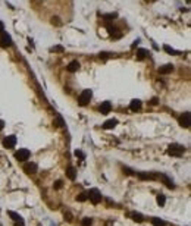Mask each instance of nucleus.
Segmentation results:
<instances>
[{
  "label": "nucleus",
  "mask_w": 191,
  "mask_h": 226,
  "mask_svg": "<svg viewBox=\"0 0 191 226\" xmlns=\"http://www.w3.org/2000/svg\"><path fill=\"white\" fill-rule=\"evenodd\" d=\"M7 214H9V216H10V217H12L15 222H18V220H22V217H21L19 214H16L15 212H7Z\"/></svg>",
  "instance_id": "4be33fe9"
},
{
  "label": "nucleus",
  "mask_w": 191,
  "mask_h": 226,
  "mask_svg": "<svg viewBox=\"0 0 191 226\" xmlns=\"http://www.w3.org/2000/svg\"><path fill=\"white\" fill-rule=\"evenodd\" d=\"M79 66H81V65H79V62H78V60H72V62L68 65V68H66V69H68L69 72H76V71L79 69Z\"/></svg>",
  "instance_id": "ddd939ff"
},
{
  "label": "nucleus",
  "mask_w": 191,
  "mask_h": 226,
  "mask_svg": "<svg viewBox=\"0 0 191 226\" xmlns=\"http://www.w3.org/2000/svg\"><path fill=\"white\" fill-rule=\"evenodd\" d=\"M110 110H112V104H110V101H103L102 106H100V113H102V114H107Z\"/></svg>",
  "instance_id": "1a4fd4ad"
},
{
  "label": "nucleus",
  "mask_w": 191,
  "mask_h": 226,
  "mask_svg": "<svg viewBox=\"0 0 191 226\" xmlns=\"http://www.w3.org/2000/svg\"><path fill=\"white\" fill-rule=\"evenodd\" d=\"M163 50H165V51H168L169 54H178V51H176V50H174L172 47H169L168 44H165V46H163Z\"/></svg>",
  "instance_id": "412c9836"
},
{
  "label": "nucleus",
  "mask_w": 191,
  "mask_h": 226,
  "mask_svg": "<svg viewBox=\"0 0 191 226\" xmlns=\"http://www.w3.org/2000/svg\"><path fill=\"white\" fill-rule=\"evenodd\" d=\"M116 125H118V120H116V119H109V120H106L102 126H103L105 129H113Z\"/></svg>",
  "instance_id": "f8f14e48"
},
{
  "label": "nucleus",
  "mask_w": 191,
  "mask_h": 226,
  "mask_svg": "<svg viewBox=\"0 0 191 226\" xmlns=\"http://www.w3.org/2000/svg\"><path fill=\"white\" fill-rule=\"evenodd\" d=\"M12 44H13V41H12V37H10L7 33L1 31V33H0V47H4V49H7V47H10Z\"/></svg>",
  "instance_id": "7ed1b4c3"
},
{
  "label": "nucleus",
  "mask_w": 191,
  "mask_h": 226,
  "mask_svg": "<svg viewBox=\"0 0 191 226\" xmlns=\"http://www.w3.org/2000/svg\"><path fill=\"white\" fill-rule=\"evenodd\" d=\"M172 71H174V66H172V65H165V66H160V68H159V72L163 74V75L171 74Z\"/></svg>",
  "instance_id": "4468645a"
},
{
  "label": "nucleus",
  "mask_w": 191,
  "mask_h": 226,
  "mask_svg": "<svg viewBox=\"0 0 191 226\" xmlns=\"http://www.w3.org/2000/svg\"><path fill=\"white\" fill-rule=\"evenodd\" d=\"M87 195H88V198H90V201L93 203V204H99L100 201H102V192L99 191L97 188H93L90 189L88 192H87Z\"/></svg>",
  "instance_id": "f257e3e1"
},
{
  "label": "nucleus",
  "mask_w": 191,
  "mask_h": 226,
  "mask_svg": "<svg viewBox=\"0 0 191 226\" xmlns=\"http://www.w3.org/2000/svg\"><path fill=\"white\" fill-rule=\"evenodd\" d=\"M85 200H88V195H87V192H81V194L76 197V201H85Z\"/></svg>",
  "instance_id": "b1692460"
},
{
  "label": "nucleus",
  "mask_w": 191,
  "mask_h": 226,
  "mask_svg": "<svg viewBox=\"0 0 191 226\" xmlns=\"http://www.w3.org/2000/svg\"><path fill=\"white\" fill-rule=\"evenodd\" d=\"M59 18H53V24H56V25H60V22L57 21Z\"/></svg>",
  "instance_id": "2f4dec72"
},
{
  "label": "nucleus",
  "mask_w": 191,
  "mask_h": 226,
  "mask_svg": "<svg viewBox=\"0 0 191 226\" xmlns=\"http://www.w3.org/2000/svg\"><path fill=\"white\" fill-rule=\"evenodd\" d=\"M3 126H4V122H3V120H0V131L3 129Z\"/></svg>",
  "instance_id": "c9c22d12"
},
{
  "label": "nucleus",
  "mask_w": 191,
  "mask_h": 226,
  "mask_svg": "<svg viewBox=\"0 0 191 226\" xmlns=\"http://www.w3.org/2000/svg\"><path fill=\"white\" fill-rule=\"evenodd\" d=\"M24 170L27 172V173H36L37 172V164L36 163H25L24 164Z\"/></svg>",
  "instance_id": "6e6552de"
},
{
  "label": "nucleus",
  "mask_w": 191,
  "mask_h": 226,
  "mask_svg": "<svg viewBox=\"0 0 191 226\" xmlns=\"http://www.w3.org/2000/svg\"><path fill=\"white\" fill-rule=\"evenodd\" d=\"M184 151H185L184 146H179V144H171L168 153H169L171 156H178V157H179V156H182Z\"/></svg>",
  "instance_id": "20e7f679"
},
{
  "label": "nucleus",
  "mask_w": 191,
  "mask_h": 226,
  "mask_svg": "<svg viewBox=\"0 0 191 226\" xmlns=\"http://www.w3.org/2000/svg\"><path fill=\"white\" fill-rule=\"evenodd\" d=\"M152 223L154 226H166V222H163L162 219H159V217H154L152 220Z\"/></svg>",
  "instance_id": "aec40b11"
},
{
  "label": "nucleus",
  "mask_w": 191,
  "mask_h": 226,
  "mask_svg": "<svg viewBox=\"0 0 191 226\" xmlns=\"http://www.w3.org/2000/svg\"><path fill=\"white\" fill-rule=\"evenodd\" d=\"M16 146V137L15 135H9L3 140V147L4 148H13Z\"/></svg>",
  "instance_id": "423d86ee"
},
{
  "label": "nucleus",
  "mask_w": 191,
  "mask_h": 226,
  "mask_svg": "<svg viewBox=\"0 0 191 226\" xmlns=\"http://www.w3.org/2000/svg\"><path fill=\"white\" fill-rule=\"evenodd\" d=\"M52 50H53V51H63V47H62V46H54Z\"/></svg>",
  "instance_id": "cd10ccee"
},
{
  "label": "nucleus",
  "mask_w": 191,
  "mask_h": 226,
  "mask_svg": "<svg viewBox=\"0 0 191 226\" xmlns=\"http://www.w3.org/2000/svg\"><path fill=\"white\" fill-rule=\"evenodd\" d=\"M66 176L71 179V181H74L76 178V170H75V167H72V166H69L68 169H66Z\"/></svg>",
  "instance_id": "2eb2a0df"
},
{
  "label": "nucleus",
  "mask_w": 191,
  "mask_h": 226,
  "mask_svg": "<svg viewBox=\"0 0 191 226\" xmlns=\"http://www.w3.org/2000/svg\"><path fill=\"white\" fill-rule=\"evenodd\" d=\"M159 178H160V179H162V181L165 182V185H166L168 188H171V189H174V188H175V185H174V182H172V179H169V178H168L166 175H163V173H160V175H159Z\"/></svg>",
  "instance_id": "9d476101"
},
{
  "label": "nucleus",
  "mask_w": 191,
  "mask_h": 226,
  "mask_svg": "<svg viewBox=\"0 0 191 226\" xmlns=\"http://www.w3.org/2000/svg\"><path fill=\"white\" fill-rule=\"evenodd\" d=\"M110 56V53H107V51H102L100 53V59H107Z\"/></svg>",
  "instance_id": "bb28decb"
},
{
  "label": "nucleus",
  "mask_w": 191,
  "mask_h": 226,
  "mask_svg": "<svg viewBox=\"0 0 191 226\" xmlns=\"http://www.w3.org/2000/svg\"><path fill=\"white\" fill-rule=\"evenodd\" d=\"M54 188H56V189L62 188V181H56V184H54Z\"/></svg>",
  "instance_id": "c756f323"
},
{
  "label": "nucleus",
  "mask_w": 191,
  "mask_h": 226,
  "mask_svg": "<svg viewBox=\"0 0 191 226\" xmlns=\"http://www.w3.org/2000/svg\"><path fill=\"white\" fill-rule=\"evenodd\" d=\"M147 54H149V51H147V50H144V49H140V50H137V59H138V60H143V59H146V57H147Z\"/></svg>",
  "instance_id": "dca6fc26"
},
{
  "label": "nucleus",
  "mask_w": 191,
  "mask_h": 226,
  "mask_svg": "<svg viewBox=\"0 0 191 226\" xmlns=\"http://www.w3.org/2000/svg\"><path fill=\"white\" fill-rule=\"evenodd\" d=\"M1 31H4V25H3V22H0V33Z\"/></svg>",
  "instance_id": "f704fd0d"
},
{
  "label": "nucleus",
  "mask_w": 191,
  "mask_h": 226,
  "mask_svg": "<svg viewBox=\"0 0 191 226\" xmlns=\"http://www.w3.org/2000/svg\"><path fill=\"white\" fill-rule=\"evenodd\" d=\"M30 150H27V148H19V150L15 153V159L16 160H19V162H25V160H28L30 159Z\"/></svg>",
  "instance_id": "39448f33"
},
{
  "label": "nucleus",
  "mask_w": 191,
  "mask_h": 226,
  "mask_svg": "<svg viewBox=\"0 0 191 226\" xmlns=\"http://www.w3.org/2000/svg\"><path fill=\"white\" fill-rule=\"evenodd\" d=\"M190 117H191L190 112H185L184 114H181L179 119H178L179 125H181L182 128H190Z\"/></svg>",
  "instance_id": "0eeeda50"
},
{
  "label": "nucleus",
  "mask_w": 191,
  "mask_h": 226,
  "mask_svg": "<svg viewBox=\"0 0 191 226\" xmlns=\"http://www.w3.org/2000/svg\"><path fill=\"white\" fill-rule=\"evenodd\" d=\"M75 156H76V157H81V159H84V157H85V156H84V153H82V151H78V150L75 151Z\"/></svg>",
  "instance_id": "c85d7f7f"
},
{
  "label": "nucleus",
  "mask_w": 191,
  "mask_h": 226,
  "mask_svg": "<svg viewBox=\"0 0 191 226\" xmlns=\"http://www.w3.org/2000/svg\"><path fill=\"white\" fill-rule=\"evenodd\" d=\"M146 1H149V3H153V1H156V0H146Z\"/></svg>",
  "instance_id": "e433bc0d"
},
{
  "label": "nucleus",
  "mask_w": 191,
  "mask_h": 226,
  "mask_svg": "<svg viewBox=\"0 0 191 226\" xmlns=\"http://www.w3.org/2000/svg\"><path fill=\"white\" fill-rule=\"evenodd\" d=\"M53 125H54V126H57V128H62L65 123H63V119H62L60 116H56V117H54V120H53Z\"/></svg>",
  "instance_id": "a211bd4d"
},
{
  "label": "nucleus",
  "mask_w": 191,
  "mask_h": 226,
  "mask_svg": "<svg viewBox=\"0 0 191 226\" xmlns=\"http://www.w3.org/2000/svg\"><path fill=\"white\" fill-rule=\"evenodd\" d=\"M15 226H25V225H24V219H22V220H18V222H15Z\"/></svg>",
  "instance_id": "7c9ffc66"
},
{
  "label": "nucleus",
  "mask_w": 191,
  "mask_h": 226,
  "mask_svg": "<svg viewBox=\"0 0 191 226\" xmlns=\"http://www.w3.org/2000/svg\"><path fill=\"white\" fill-rule=\"evenodd\" d=\"M150 103H152V104H157V99H156V97H154V99H152V101H150Z\"/></svg>",
  "instance_id": "72a5a7b5"
},
{
  "label": "nucleus",
  "mask_w": 191,
  "mask_h": 226,
  "mask_svg": "<svg viewBox=\"0 0 191 226\" xmlns=\"http://www.w3.org/2000/svg\"><path fill=\"white\" fill-rule=\"evenodd\" d=\"M129 109H131L132 112L140 110V109H141V101H140L138 99H134V100L131 101V104H129Z\"/></svg>",
  "instance_id": "9b49d317"
},
{
  "label": "nucleus",
  "mask_w": 191,
  "mask_h": 226,
  "mask_svg": "<svg viewBox=\"0 0 191 226\" xmlns=\"http://www.w3.org/2000/svg\"><path fill=\"white\" fill-rule=\"evenodd\" d=\"M138 178L140 179H153L154 176L153 175H149V173H138Z\"/></svg>",
  "instance_id": "393cba45"
},
{
  "label": "nucleus",
  "mask_w": 191,
  "mask_h": 226,
  "mask_svg": "<svg viewBox=\"0 0 191 226\" xmlns=\"http://www.w3.org/2000/svg\"><path fill=\"white\" fill-rule=\"evenodd\" d=\"M65 217H66V220H68V222H71V220H72V219H71V214H69V213H66V214H65Z\"/></svg>",
  "instance_id": "473e14b6"
},
{
  "label": "nucleus",
  "mask_w": 191,
  "mask_h": 226,
  "mask_svg": "<svg viewBox=\"0 0 191 226\" xmlns=\"http://www.w3.org/2000/svg\"><path fill=\"white\" fill-rule=\"evenodd\" d=\"M116 16H118L116 13H109V15H105L103 18H105V21H113Z\"/></svg>",
  "instance_id": "a878e982"
},
{
  "label": "nucleus",
  "mask_w": 191,
  "mask_h": 226,
  "mask_svg": "<svg viewBox=\"0 0 191 226\" xmlns=\"http://www.w3.org/2000/svg\"><path fill=\"white\" fill-rule=\"evenodd\" d=\"M131 217H132V220H135V222H143V220H144L143 214H141V213H137V212H132V213H131Z\"/></svg>",
  "instance_id": "f3484780"
},
{
  "label": "nucleus",
  "mask_w": 191,
  "mask_h": 226,
  "mask_svg": "<svg viewBox=\"0 0 191 226\" xmlns=\"http://www.w3.org/2000/svg\"><path fill=\"white\" fill-rule=\"evenodd\" d=\"M165 203H166L165 195H163V194H159V195H157V204H159L160 207H163V206H165Z\"/></svg>",
  "instance_id": "6ab92c4d"
},
{
  "label": "nucleus",
  "mask_w": 191,
  "mask_h": 226,
  "mask_svg": "<svg viewBox=\"0 0 191 226\" xmlns=\"http://www.w3.org/2000/svg\"><path fill=\"white\" fill-rule=\"evenodd\" d=\"M91 97H93V91L91 90H84L79 94V97H78V103L81 106H85V104H88V101L91 100Z\"/></svg>",
  "instance_id": "f03ea898"
},
{
  "label": "nucleus",
  "mask_w": 191,
  "mask_h": 226,
  "mask_svg": "<svg viewBox=\"0 0 191 226\" xmlns=\"http://www.w3.org/2000/svg\"><path fill=\"white\" fill-rule=\"evenodd\" d=\"M91 223H93V219H91V217H84L82 222H81V225L82 226H91Z\"/></svg>",
  "instance_id": "5701e85b"
}]
</instances>
